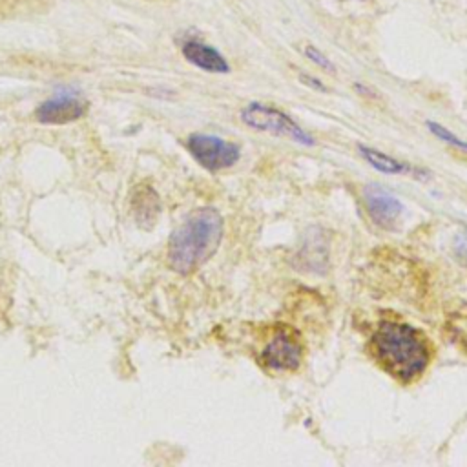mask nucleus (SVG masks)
<instances>
[{"label":"nucleus","mask_w":467,"mask_h":467,"mask_svg":"<svg viewBox=\"0 0 467 467\" xmlns=\"http://www.w3.org/2000/svg\"><path fill=\"white\" fill-rule=\"evenodd\" d=\"M368 350L378 365L401 383L416 381L429 367L431 345L409 323L383 319L370 336Z\"/></svg>","instance_id":"f257e3e1"},{"label":"nucleus","mask_w":467,"mask_h":467,"mask_svg":"<svg viewBox=\"0 0 467 467\" xmlns=\"http://www.w3.org/2000/svg\"><path fill=\"white\" fill-rule=\"evenodd\" d=\"M223 234L224 221L215 208L202 206L193 210L168 239V266L181 275L193 274L213 257Z\"/></svg>","instance_id":"f03ea898"},{"label":"nucleus","mask_w":467,"mask_h":467,"mask_svg":"<svg viewBox=\"0 0 467 467\" xmlns=\"http://www.w3.org/2000/svg\"><path fill=\"white\" fill-rule=\"evenodd\" d=\"M241 120L255 130V131H265L272 133L277 137H286L301 146H314L316 139L305 131L288 113L281 111L279 108L268 106L265 102H250L243 108L241 111Z\"/></svg>","instance_id":"7ed1b4c3"},{"label":"nucleus","mask_w":467,"mask_h":467,"mask_svg":"<svg viewBox=\"0 0 467 467\" xmlns=\"http://www.w3.org/2000/svg\"><path fill=\"white\" fill-rule=\"evenodd\" d=\"M305 347L296 330L290 327H277L270 339L265 343L259 361L263 367L277 372H290L299 368L303 361Z\"/></svg>","instance_id":"20e7f679"},{"label":"nucleus","mask_w":467,"mask_h":467,"mask_svg":"<svg viewBox=\"0 0 467 467\" xmlns=\"http://www.w3.org/2000/svg\"><path fill=\"white\" fill-rule=\"evenodd\" d=\"M192 157L208 171H221L234 166L241 159L239 144L208 133H192L186 139Z\"/></svg>","instance_id":"39448f33"},{"label":"nucleus","mask_w":467,"mask_h":467,"mask_svg":"<svg viewBox=\"0 0 467 467\" xmlns=\"http://www.w3.org/2000/svg\"><path fill=\"white\" fill-rule=\"evenodd\" d=\"M88 113V100L73 91H62L44 100L35 109V119L42 124H67Z\"/></svg>","instance_id":"423d86ee"},{"label":"nucleus","mask_w":467,"mask_h":467,"mask_svg":"<svg viewBox=\"0 0 467 467\" xmlns=\"http://www.w3.org/2000/svg\"><path fill=\"white\" fill-rule=\"evenodd\" d=\"M363 201L368 217L379 228H392L403 213V202L392 192L379 184L365 186Z\"/></svg>","instance_id":"0eeeda50"},{"label":"nucleus","mask_w":467,"mask_h":467,"mask_svg":"<svg viewBox=\"0 0 467 467\" xmlns=\"http://www.w3.org/2000/svg\"><path fill=\"white\" fill-rule=\"evenodd\" d=\"M130 204H131V213L135 217V223L140 228L150 230L157 223L161 213V199L153 186L150 184L135 186Z\"/></svg>","instance_id":"6e6552de"},{"label":"nucleus","mask_w":467,"mask_h":467,"mask_svg":"<svg viewBox=\"0 0 467 467\" xmlns=\"http://www.w3.org/2000/svg\"><path fill=\"white\" fill-rule=\"evenodd\" d=\"M184 58L208 73H230L228 60L212 46L201 40H186L181 47Z\"/></svg>","instance_id":"1a4fd4ad"},{"label":"nucleus","mask_w":467,"mask_h":467,"mask_svg":"<svg viewBox=\"0 0 467 467\" xmlns=\"http://www.w3.org/2000/svg\"><path fill=\"white\" fill-rule=\"evenodd\" d=\"M299 263L308 272L323 274L328 265V243L321 228H310L299 248Z\"/></svg>","instance_id":"9d476101"},{"label":"nucleus","mask_w":467,"mask_h":467,"mask_svg":"<svg viewBox=\"0 0 467 467\" xmlns=\"http://www.w3.org/2000/svg\"><path fill=\"white\" fill-rule=\"evenodd\" d=\"M358 153L361 155V159L372 166L376 171L379 173H387V175H401V173H409L412 171V168L409 164H405L403 161H398L396 157L376 150L372 146L367 144H358Z\"/></svg>","instance_id":"9b49d317"},{"label":"nucleus","mask_w":467,"mask_h":467,"mask_svg":"<svg viewBox=\"0 0 467 467\" xmlns=\"http://www.w3.org/2000/svg\"><path fill=\"white\" fill-rule=\"evenodd\" d=\"M425 124H427L429 131H431L434 137H438L440 140H443V142H447V144H451V146H454V148H458V150H462V151H467V140L460 139L456 133H452V131H451L449 128H445L443 124L434 122V120H427Z\"/></svg>","instance_id":"f8f14e48"},{"label":"nucleus","mask_w":467,"mask_h":467,"mask_svg":"<svg viewBox=\"0 0 467 467\" xmlns=\"http://www.w3.org/2000/svg\"><path fill=\"white\" fill-rule=\"evenodd\" d=\"M303 55H305L312 64H316L317 67H321L323 71H328V73H334V71H336L334 62H332L323 51H319L316 46L306 44V46L303 47Z\"/></svg>","instance_id":"ddd939ff"},{"label":"nucleus","mask_w":467,"mask_h":467,"mask_svg":"<svg viewBox=\"0 0 467 467\" xmlns=\"http://www.w3.org/2000/svg\"><path fill=\"white\" fill-rule=\"evenodd\" d=\"M452 246H454L456 257H458L463 265H467V228L462 230V232H458V234L454 235Z\"/></svg>","instance_id":"4468645a"},{"label":"nucleus","mask_w":467,"mask_h":467,"mask_svg":"<svg viewBox=\"0 0 467 467\" xmlns=\"http://www.w3.org/2000/svg\"><path fill=\"white\" fill-rule=\"evenodd\" d=\"M299 80H301L303 84H306L308 88H312V89H317V91H328V89H327V86H325L319 78L310 77V75H306V73H299Z\"/></svg>","instance_id":"2eb2a0df"}]
</instances>
